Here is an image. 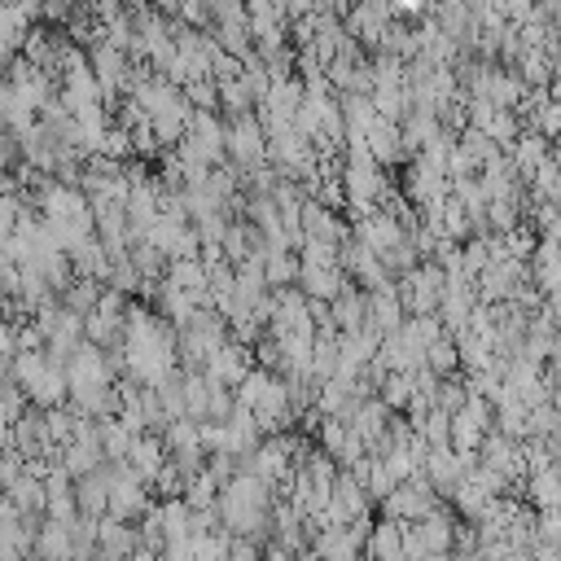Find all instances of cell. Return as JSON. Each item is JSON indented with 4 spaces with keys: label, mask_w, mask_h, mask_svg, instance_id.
<instances>
[{
    "label": "cell",
    "mask_w": 561,
    "mask_h": 561,
    "mask_svg": "<svg viewBox=\"0 0 561 561\" xmlns=\"http://www.w3.org/2000/svg\"><path fill=\"white\" fill-rule=\"evenodd\" d=\"M219 513H224V522H229L238 535L259 531V526H264V518H268V492H264V479L255 474V479H238V483H229V492L219 496Z\"/></svg>",
    "instance_id": "6da1fadb"
},
{
    "label": "cell",
    "mask_w": 561,
    "mask_h": 561,
    "mask_svg": "<svg viewBox=\"0 0 561 561\" xmlns=\"http://www.w3.org/2000/svg\"><path fill=\"white\" fill-rule=\"evenodd\" d=\"M141 509H145V479H137V474L110 479V518L128 522V518H141Z\"/></svg>",
    "instance_id": "7a4b0ae2"
},
{
    "label": "cell",
    "mask_w": 561,
    "mask_h": 561,
    "mask_svg": "<svg viewBox=\"0 0 561 561\" xmlns=\"http://www.w3.org/2000/svg\"><path fill=\"white\" fill-rule=\"evenodd\" d=\"M430 509H434V500H430V487L425 483H408V487H395L386 496L391 522H421V518H430Z\"/></svg>",
    "instance_id": "3957f363"
},
{
    "label": "cell",
    "mask_w": 561,
    "mask_h": 561,
    "mask_svg": "<svg viewBox=\"0 0 561 561\" xmlns=\"http://www.w3.org/2000/svg\"><path fill=\"white\" fill-rule=\"evenodd\" d=\"M137 544H141V535L132 526H124L119 518H110V522L97 526V561H124Z\"/></svg>",
    "instance_id": "277c9868"
},
{
    "label": "cell",
    "mask_w": 561,
    "mask_h": 561,
    "mask_svg": "<svg viewBox=\"0 0 561 561\" xmlns=\"http://www.w3.org/2000/svg\"><path fill=\"white\" fill-rule=\"evenodd\" d=\"M365 544V531H347V526H329L316 535V561H356Z\"/></svg>",
    "instance_id": "5b68a950"
},
{
    "label": "cell",
    "mask_w": 561,
    "mask_h": 561,
    "mask_svg": "<svg viewBox=\"0 0 561 561\" xmlns=\"http://www.w3.org/2000/svg\"><path fill=\"white\" fill-rule=\"evenodd\" d=\"M333 522H352V518H360L365 513V492H360V483H352V479H339L333 483V500H329V509H324Z\"/></svg>",
    "instance_id": "8992f818"
},
{
    "label": "cell",
    "mask_w": 561,
    "mask_h": 561,
    "mask_svg": "<svg viewBox=\"0 0 561 561\" xmlns=\"http://www.w3.org/2000/svg\"><path fill=\"white\" fill-rule=\"evenodd\" d=\"M369 557L373 561H404V522H382L369 535Z\"/></svg>",
    "instance_id": "52a82bcc"
},
{
    "label": "cell",
    "mask_w": 561,
    "mask_h": 561,
    "mask_svg": "<svg viewBox=\"0 0 561 561\" xmlns=\"http://www.w3.org/2000/svg\"><path fill=\"white\" fill-rule=\"evenodd\" d=\"M189 552H193V561H229L233 539L219 535V531H197L193 544H189Z\"/></svg>",
    "instance_id": "ba28073f"
},
{
    "label": "cell",
    "mask_w": 561,
    "mask_h": 561,
    "mask_svg": "<svg viewBox=\"0 0 561 561\" xmlns=\"http://www.w3.org/2000/svg\"><path fill=\"white\" fill-rule=\"evenodd\" d=\"M79 509H84L88 518H101V513L110 509V479L88 474V479L79 483Z\"/></svg>",
    "instance_id": "9c48e42d"
},
{
    "label": "cell",
    "mask_w": 561,
    "mask_h": 561,
    "mask_svg": "<svg viewBox=\"0 0 561 561\" xmlns=\"http://www.w3.org/2000/svg\"><path fill=\"white\" fill-rule=\"evenodd\" d=\"M229 561H259V548H255V544H246V539H233Z\"/></svg>",
    "instance_id": "30bf717a"
}]
</instances>
